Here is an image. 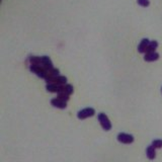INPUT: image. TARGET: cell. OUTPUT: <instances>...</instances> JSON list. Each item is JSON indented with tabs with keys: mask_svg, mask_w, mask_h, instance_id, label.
<instances>
[{
	"mask_svg": "<svg viewBox=\"0 0 162 162\" xmlns=\"http://www.w3.org/2000/svg\"><path fill=\"white\" fill-rule=\"evenodd\" d=\"M97 120H98L101 128L104 130V131H109V130H112V123L105 114H103V113L98 114H97Z\"/></svg>",
	"mask_w": 162,
	"mask_h": 162,
	"instance_id": "6da1fadb",
	"label": "cell"
},
{
	"mask_svg": "<svg viewBox=\"0 0 162 162\" xmlns=\"http://www.w3.org/2000/svg\"><path fill=\"white\" fill-rule=\"evenodd\" d=\"M29 70H31V72L34 73L36 76L42 79H45L48 75V72L44 68H42L40 65H29Z\"/></svg>",
	"mask_w": 162,
	"mask_h": 162,
	"instance_id": "7a4b0ae2",
	"label": "cell"
},
{
	"mask_svg": "<svg viewBox=\"0 0 162 162\" xmlns=\"http://www.w3.org/2000/svg\"><path fill=\"white\" fill-rule=\"evenodd\" d=\"M94 114H95V109L93 107H85V109L78 112L77 118L79 120H85V119L90 118V116H93Z\"/></svg>",
	"mask_w": 162,
	"mask_h": 162,
	"instance_id": "3957f363",
	"label": "cell"
},
{
	"mask_svg": "<svg viewBox=\"0 0 162 162\" xmlns=\"http://www.w3.org/2000/svg\"><path fill=\"white\" fill-rule=\"evenodd\" d=\"M118 141L123 144H132L134 142V136L126 133H120L118 135Z\"/></svg>",
	"mask_w": 162,
	"mask_h": 162,
	"instance_id": "277c9868",
	"label": "cell"
},
{
	"mask_svg": "<svg viewBox=\"0 0 162 162\" xmlns=\"http://www.w3.org/2000/svg\"><path fill=\"white\" fill-rule=\"evenodd\" d=\"M40 66L42 67V68H44L45 70L48 72L51 69H53V63H52L51 59L48 57V56H43V57H41V64Z\"/></svg>",
	"mask_w": 162,
	"mask_h": 162,
	"instance_id": "5b68a950",
	"label": "cell"
},
{
	"mask_svg": "<svg viewBox=\"0 0 162 162\" xmlns=\"http://www.w3.org/2000/svg\"><path fill=\"white\" fill-rule=\"evenodd\" d=\"M46 89H47V91L52 92V93H59V92L64 90V85H59V84H57V83L47 84Z\"/></svg>",
	"mask_w": 162,
	"mask_h": 162,
	"instance_id": "8992f818",
	"label": "cell"
},
{
	"mask_svg": "<svg viewBox=\"0 0 162 162\" xmlns=\"http://www.w3.org/2000/svg\"><path fill=\"white\" fill-rule=\"evenodd\" d=\"M51 104L53 105L54 107H57V109H64L67 107V102L62 99L58 98V97H55V98L51 99Z\"/></svg>",
	"mask_w": 162,
	"mask_h": 162,
	"instance_id": "52a82bcc",
	"label": "cell"
},
{
	"mask_svg": "<svg viewBox=\"0 0 162 162\" xmlns=\"http://www.w3.org/2000/svg\"><path fill=\"white\" fill-rule=\"evenodd\" d=\"M159 59V54L156 52H152V53H145L144 56V60L146 62H154Z\"/></svg>",
	"mask_w": 162,
	"mask_h": 162,
	"instance_id": "ba28073f",
	"label": "cell"
},
{
	"mask_svg": "<svg viewBox=\"0 0 162 162\" xmlns=\"http://www.w3.org/2000/svg\"><path fill=\"white\" fill-rule=\"evenodd\" d=\"M149 43H150V41L148 40V39H143V40L141 41V43L139 44V46H138V52L139 53H146L147 51V48H148L149 46Z\"/></svg>",
	"mask_w": 162,
	"mask_h": 162,
	"instance_id": "9c48e42d",
	"label": "cell"
},
{
	"mask_svg": "<svg viewBox=\"0 0 162 162\" xmlns=\"http://www.w3.org/2000/svg\"><path fill=\"white\" fill-rule=\"evenodd\" d=\"M146 156H147V158L150 159V160L155 159V157H156V148H154L152 145L147 147V149H146Z\"/></svg>",
	"mask_w": 162,
	"mask_h": 162,
	"instance_id": "30bf717a",
	"label": "cell"
},
{
	"mask_svg": "<svg viewBox=\"0 0 162 162\" xmlns=\"http://www.w3.org/2000/svg\"><path fill=\"white\" fill-rule=\"evenodd\" d=\"M157 47H158V42H157V41H150L146 53H152V52H155V50L157 49Z\"/></svg>",
	"mask_w": 162,
	"mask_h": 162,
	"instance_id": "8fae6325",
	"label": "cell"
},
{
	"mask_svg": "<svg viewBox=\"0 0 162 162\" xmlns=\"http://www.w3.org/2000/svg\"><path fill=\"white\" fill-rule=\"evenodd\" d=\"M29 62L31 65H40L41 64V57H38V56H29Z\"/></svg>",
	"mask_w": 162,
	"mask_h": 162,
	"instance_id": "7c38bea8",
	"label": "cell"
},
{
	"mask_svg": "<svg viewBox=\"0 0 162 162\" xmlns=\"http://www.w3.org/2000/svg\"><path fill=\"white\" fill-rule=\"evenodd\" d=\"M55 83L59 84V85H65V84H67V77L62 76V75H59L58 77H56Z\"/></svg>",
	"mask_w": 162,
	"mask_h": 162,
	"instance_id": "4fadbf2b",
	"label": "cell"
},
{
	"mask_svg": "<svg viewBox=\"0 0 162 162\" xmlns=\"http://www.w3.org/2000/svg\"><path fill=\"white\" fill-rule=\"evenodd\" d=\"M64 92H66L68 95H71V94L73 93V91H74V88H73V85H71V84H65L64 85Z\"/></svg>",
	"mask_w": 162,
	"mask_h": 162,
	"instance_id": "5bb4252c",
	"label": "cell"
},
{
	"mask_svg": "<svg viewBox=\"0 0 162 162\" xmlns=\"http://www.w3.org/2000/svg\"><path fill=\"white\" fill-rule=\"evenodd\" d=\"M57 97L60 99H62V100L66 101V102L70 99V95H68V94L64 91H61V92H59V93H57Z\"/></svg>",
	"mask_w": 162,
	"mask_h": 162,
	"instance_id": "9a60e30c",
	"label": "cell"
},
{
	"mask_svg": "<svg viewBox=\"0 0 162 162\" xmlns=\"http://www.w3.org/2000/svg\"><path fill=\"white\" fill-rule=\"evenodd\" d=\"M154 148L156 149H160L162 148V140L161 139H156V140H153L152 144H151Z\"/></svg>",
	"mask_w": 162,
	"mask_h": 162,
	"instance_id": "2e32d148",
	"label": "cell"
},
{
	"mask_svg": "<svg viewBox=\"0 0 162 162\" xmlns=\"http://www.w3.org/2000/svg\"><path fill=\"white\" fill-rule=\"evenodd\" d=\"M48 74L51 75V76H54V77H58L60 75V70L57 68H53L50 71H48Z\"/></svg>",
	"mask_w": 162,
	"mask_h": 162,
	"instance_id": "e0dca14e",
	"label": "cell"
},
{
	"mask_svg": "<svg viewBox=\"0 0 162 162\" xmlns=\"http://www.w3.org/2000/svg\"><path fill=\"white\" fill-rule=\"evenodd\" d=\"M137 3L139 4L140 6H143V7H147L150 4V1L149 0H137Z\"/></svg>",
	"mask_w": 162,
	"mask_h": 162,
	"instance_id": "ac0fdd59",
	"label": "cell"
},
{
	"mask_svg": "<svg viewBox=\"0 0 162 162\" xmlns=\"http://www.w3.org/2000/svg\"><path fill=\"white\" fill-rule=\"evenodd\" d=\"M161 92H162V87H161Z\"/></svg>",
	"mask_w": 162,
	"mask_h": 162,
	"instance_id": "d6986e66",
	"label": "cell"
}]
</instances>
